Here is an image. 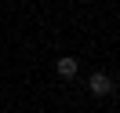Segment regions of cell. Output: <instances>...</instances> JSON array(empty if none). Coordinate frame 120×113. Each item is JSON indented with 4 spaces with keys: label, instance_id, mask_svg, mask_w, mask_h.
Segmentation results:
<instances>
[{
    "label": "cell",
    "instance_id": "2",
    "mask_svg": "<svg viewBox=\"0 0 120 113\" xmlns=\"http://www.w3.org/2000/svg\"><path fill=\"white\" fill-rule=\"evenodd\" d=\"M58 77L73 80V77H76V58H58Z\"/></svg>",
    "mask_w": 120,
    "mask_h": 113
},
{
    "label": "cell",
    "instance_id": "1",
    "mask_svg": "<svg viewBox=\"0 0 120 113\" xmlns=\"http://www.w3.org/2000/svg\"><path fill=\"white\" fill-rule=\"evenodd\" d=\"M87 91H91L95 98H102V95H109V91H113V80H109L105 73H91V80H87Z\"/></svg>",
    "mask_w": 120,
    "mask_h": 113
}]
</instances>
